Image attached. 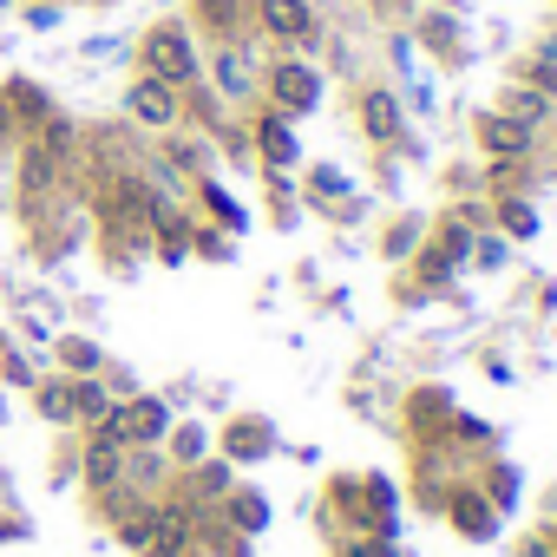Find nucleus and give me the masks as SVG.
<instances>
[{
    "mask_svg": "<svg viewBox=\"0 0 557 557\" xmlns=\"http://www.w3.org/2000/svg\"><path fill=\"white\" fill-rule=\"evenodd\" d=\"M505 230H518V236H531V230H537V216H531V203H505Z\"/></svg>",
    "mask_w": 557,
    "mask_h": 557,
    "instance_id": "5701e85b",
    "label": "nucleus"
},
{
    "mask_svg": "<svg viewBox=\"0 0 557 557\" xmlns=\"http://www.w3.org/2000/svg\"><path fill=\"white\" fill-rule=\"evenodd\" d=\"M453 511H459V524H466V531H485V505H479V498H459Z\"/></svg>",
    "mask_w": 557,
    "mask_h": 557,
    "instance_id": "b1692460",
    "label": "nucleus"
},
{
    "mask_svg": "<svg viewBox=\"0 0 557 557\" xmlns=\"http://www.w3.org/2000/svg\"><path fill=\"white\" fill-rule=\"evenodd\" d=\"M223 505H230V518H236L243 531H262V524H269V505H262V498H249V492H230Z\"/></svg>",
    "mask_w": 557,
    "mask_h": 557,
    "instance_id": "6ab92c4d",
    "label": "nucleus"
},
{
    "mask_svg": "<svg viewBox=\"0 0 557 557\" xmlns=\"http://www.w3.org/2000/svg\"><path fill=\"white\" fill-rule=\"evenodd\" d=\"M27 394H34V413L47 426H73V374H40Z\"/></svg>",
    "mask_w": 557,
    "mask_h": 557,
    "instance_id": "9d476101",
    "label": "nucleus"
},
{
    "mask_svg": "<svg viewBox=\"0 0 557 557\" xmlns=\"http://www.w3.org/2000/svg\"><path fill=\"white\" fill-rule=\"evenodd\" d=\"M230 492H236V466L230 459H197V466H184V498L177 505H216Z\"/></svg>",
    "mask_w": 557,
    "mask_h": 557,
    "instance_id": "0eeeda50",
    "label": "nucleus"
},
{
    "mask_svg": "<svg viewBox=\"0 0 557 557\" xmlns=\"http://www.w3.org/2000/svg\"><path fill=\"white\" fill-rule=\"evenodd\" d=\"M53 355H60V374H106V348L99 342H86V335H60L53 342Z\"/></svg>",
    "mask_w": 557,
    "mask_h": 557,
    "instance_id": "2eb2a0df",
    "label": "nucleus"
},
{
    "mask_svg": "<svg viewBox=\"0 0 557 557\" xmlns=\"http://www.w3.org/2000/svg\"><path fill=\"white\" fill-rule=\"evenodd\" d=\"M256 21H262L269 40H283V47H309L322 34V21H315L309 0H256Z\"/></svg>",
    "mask_w": 557,
    "mask_h": 557,
    "instance_id": "39448f33",
    "label": "nucleus"
},
{
    "mask_svg": "<svg viewBox=\"0 0 557 557\" xmlns=\"http://www.w3.org/2000/svg\"><path fill=\"white\" fill-rule=\"evenodd\" d=\"M138 73H151V79L190 92V86L203 79V53H197L190 27H184V21H158V27L138 40Z\"/></svg>",
    "mask_w": 557,
    "mask_h": 557,
    "instance_id": "f257e3e1",
    "label": "nucleus"
},
{
    "mask_svg": "<svg viewBox=\"0 0 557 557\" xmlns=\"http://www.w3.org/2000/svg\"><path fill=\"white\" fill-rule=\"evenodd\" d=\"M8 138H21V125H14V106H8V92H0V145Z\"/></svg>",
    "mask_w": 557,
    "mask_h": 557,
    "instance_id": "a878e982",
    "label": "nucleus"
},
{
    "mask_svg": "<svg viewBox=\"0 0 557 557\" xmlns=\"http://www.w3.org/2000/svg\"><path fill=\"white\" fill-rule=\"evenodd\" d=\"M210 73H216V92H223V99H249V92H256V73H249V60L236 53V40H223V47L210 53Z\"/></svg>",
    "mask_w": 557,
    "mask_h": 557,
    "instance_id": "9b49d317",
    "label": "nucleus"
},
{
    "mask_svg": "<svg viewBox=\"0 0 557 557\" xmlns=\"http://www.w3.org/2000/svg\"><path fill=\"white\" fill-rule=\"evenodd\" d=\"M531 79H537V92H544V99H557V60H537V66H531Z\"/></svg>",
    "mask_w": 557,
    "mask_h": 557,
    "instance_id": "393cba45",
    "label": "nucleus"
},
{
    "mask_svg": "<svg viewBox=\"0 0 557 557\" xmlns=\"http://www.w3.org/2000/svg\"><path fill=\"white\" fill-rule=\"evenodd\" d=\"M197 544V518H190V505H177V498H151V544L138 550V557H184Z\"/></svg>",
    "mask_w": 557,
    "mask_h": 557,
    "instance_id": "20e7f679",
    "label": "nucleus"
},
{
    "mask_svg": "<svg viewBox=\"0 0 557 557\" xmlns=\"http://www.w3.org/2000/svg\"><path fill=\"white\" fill-rule=\"evenodd\" d=\"M361 125H368L374 145H394V138H400V106H394V92L368 86V92H361Z\"/></svg>",
    "mask_w": 557,
    "mask_h": 557,
    "instance_id": "f8f14e48",
    "label": "nucleus"
},
{
    "mask_svg": "<svg viewBox=\"0 0 557 557\" xmlns=\"http://www.w3.org/2000/svg\"><path fill=\"white\" fill-rule=\"evenodd\" d=\"M164 446H171V459H177V466H197V459L210 453V433H203L197 420H184V426H171V433H164Z\"/></svg>",
    "mask_w": 557,
    "mask_h": 557,
    "instance_id": "a211bd4d",
    "label": "nucleus"
},
{
    "mask_svg": "<svg viewBox=\"0 0 557 557\" xmlns=\"http://www.w3.org/2000/svg\"><path fill=\"white\" fill-rule=\"evenodd\" d=\"M27 27H34V34L60 27V0H27Z\"/></svg>",
    "mask_w": 557,
    "mask_h": 557,
    "instance_id": "412c9836",
    "label": "nucleus"
},
{
    "mask_svg": "<svg viewBox=\"0 0 557 557\" xmlns=\"http://www.w3.org/2000/svg\"><path fill=\"white\" fill-rule=\"evenodd\" d=\"M203 203H210V210H216V216H223L230 230H243V210H236V203H230V197H223L216 184H203Z\"/></svg>",
    "mask_w": 557,
    "mask_h": 557,
    "instance_id": "4be33fe9",
    "label": "nucleus"
},
{
    "mask_svg": "<svg viewBox=\"0 0 557 557\" xmlns=\"http://www.w3.org/2000/svg\"><path fill=\"white\" fill-rule=\"evenodd\" d=\"M479 138H485V151L511 158V151H524V145H531V125H518L511 112H492V119L479 125Z\"/></svg>",
    "mask_w": 557,
    "mask_h": 557,
    "instance_id": "dca6fc26",
    "label": "nucleus"
},
{
    "mask_svg": "<svg viewBox=\"0 0 557 557\" xmlns=\"http://www.w3.org/2000/svg\"><path fill=\"white\" fill-rule=\"evenodd\" d=\"M269 446H275V440H269V426H262V420H236V426L223 433V453H230V466H236V459H262Z\"/></svg>",
    "mask_w": 557,
    "mask_h": 557,
    "instance_id": "f3484780",
    "label": "nucleus"
},
{
    "mask_svg": "<svg viewBox=\"0 0 557 557\" xmlns=\"http://www.w3.org/2000/svg\"><path fill=\"white\" fill-rule=\"evenodd\" d=\"M119 479H125V446L86 433V446H79V485H86V492H112Z\"/></svg>",
    "mask_w": 557,
    "mask_h": 557,
    "instance_id": "423d86ee",
    "label": "nucleus"
},
{
    "mask_svg": "<svg viewBox=\"0 0 557 557\" xmlns=\"http://www.w3.org/2000/svg\"><path fill=\"white\" fill-rule=\"evenodd\" d=\"M60 177H66V164L47 151V145H34V138H21V190L40 203V197H53L60 190Z\"/></svg>",
    "mask_w": 557,
    "mask_h": 557,
    "instance_id": "6e6552de",
    "label": "nucleus"
},
{
    "mask_svg": "<svg viewBox=\"0 0 557 557\" xmlns=\"http://www.w3.org/2000/svg\"><path fill=\"white\" fill-rule=\"evenodd\" d=\"M125 119L145 125V132H177V119H184V92L164 86V79H151V73H138V79H125Z\"/></svg>",
    "mask_w": 557,
    "mask_h": 557,
    "instance_id": "f03ea898",
    "label": "nucleus"
},
{
    "mask_svg": "<svg viewBox=\"0 0 557 557\" xmlns=\"http://www.w3.org/2000/svg\"><path fill=\"white\" fill-rule=\"evenodd\" d=\"M544 106H550V99H544L537 86H518V92H511V119H518V125H537Z\"/></svg>",
    "mask_w": 557,
    "mask_h": 557,
    "instance_id": "aec40b11",
    "label": "nucleus"
},
{
    "mask_svg": "<svg viewBox=\"0 0 557 557\" xmlns=\"http://www.w3.org/2000/svg\"><path fill=\"white\" fill-rule=\"evenodd\" d=\"M112 407H119V394L106 387V374H79V381H73V426H79V433H92Z\"/></svg>",
    "mask_w": 557,
    "mask_h": 557,
    "instance_id": "1a4fd4ad",
    "label": "nucleus"
},
{
    "mask_svg": "<svg viewBox=\"0 0 557 557\" xmlns=\"http://www.w3.org/2000/svg\"><path fill=\"white\" fill-rule=\"evenodd\" d=\"M256 151H262L269 164H296V132H289L283 112H262V119H256Z\"/></svg>",
    "mask_w": 557,
    "mask_h": 557,
    "instance_id": "ddd939ff",
    "label": "nucleus"
},
{
    "mask_svg": "<svg viewBox=\"0 0 557 557\" xmlns=\"http://www.w3.org/2000/svg\"><path fill=\"white\" fill-rule=\"evenodd\" d=\"M269 99H275V112H283V119H302V112L322 106V73L302 66V60H275L269 66Z\"/></svg>",
    "mask_w": 557,
    "mask_h": 557,
    "instance_id": "7ed1b4c3",
    "label": "nucleus"
},
{
    "mask_svg": "<svg viewBox=\"0 0 557 557\" xmlns=\"http://www.w3.org/2000/svg\"><path fill=\"white\" fill-rule=\"evenodd\" d=\"M0 92H8V106H14V125H21V138H27V132H34V125H40V119L53 112V99H47V92H40L34 79H8Z\"/></svg>",
    "mask_w": 557,
    "mask_h": 557,
    "instance_id": "4468645a",
    "label": "nucleus"
}]
</instances>
